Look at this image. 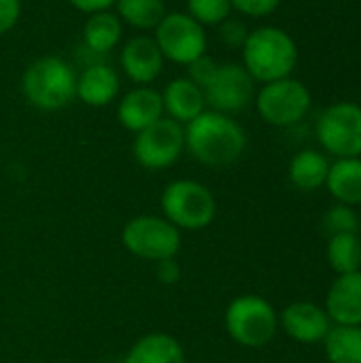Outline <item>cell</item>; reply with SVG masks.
<instances>
[{
	"label": "cell",
	"mask_w": 361,
	"mask_h": 363,
	"mask_svg": "<svg viewBox=\"0 0 361 363\" xmlns=\"http://www.w3.org/2000/svg\"><path fill=\"white\" fill-rule=\"evenodd\" d=\"M121 242L134 257L157 264L177 257L181 251V230L164 217L138 215L123 225Z\"/></svg>",
	"instance_id": "8992f818"
},
{
	"label": "cell",
	"mask_w": 361,
	"mask_h": 363,
	"mask_svg": "<svg viewBox=\"0 0 361 363\" xmlns=\"http://www.w3.org/2000/svg\"><path fill=\"white\" fill-rule=\"evenodd\" d=\"M328 262L330 268L340 277L357 272L361 266V240L357 234H338L330 236L328 242Z\"/></svg>",
	"instance_id": "cb8c5ba5"
},
{
	"label": "cell",
	"mask_w": 361,
	"mask_h": 363,
	"mask_svg": "<svg viewBox=\"0 0 361 363\" xmlns=\"http://www.w3.org/2000/svg\"><path fill=\"white\" fill-rule=\"evenodd\" d=\"M155 43L164 55L181 66H189L194 60L206 53V32L187 13H166L155 28Z\"/></svg>",
	"instance_id": "30bf717a"
},
{
	"label": "cell",
	"mask_w": 361,
	"mask_h": 363,
	"mask_svg": "<svg viewBox=\"0 0 361 363\" xmlns=\"http://www.w3.org/2000/svg\"><path fill=\"white\" fill-rule=\"evenodd\" d=\"M162 117H164L162 91L153 89L151 85H136L134 89L123 94L117 104L119 123L134 134L153 125Z\"/></svg>",
	"instance_id": "7c38bea8"
},
{
	"label": "cell",
	"mask_w": 361,
	"mask_h": 363,
	"mask_svg": "<svg viewBox=\"0 0 361 363\" xmlns=\"http://www.w3.org/2000/svg\"><path fill=\"white\" fill-rule=\"evenodd\" d=\"M247 36H249V30L243 21L228 17L223 23H219V38L230 47H243Z\"/></svg>",
	"instance_id": "f1b7e54d"
},
{
	"label": "cell",
	"mask_w": 361,
	"mask_h": 363,
	"mask_svg": "<svg viewBox=\"0 0 361 363\" xmlns=\"http://www.w3.org/2000/svg\"><path fill=\"white\" fill-rule=\"evenodd\" d=\"M121 70L136 85L153 83L164 68V55L151 36H134L121 47Z\"/></svg>",
	"instance_id": "4fadbf2b"
},
{
	"label": "cell",
	"mask_w": 361,
	"mask_h": 363,
	"mask_svg": "<svg viewBox=\"0 0 361 363\" xmlns=\"http://www.w3.org/2000/svg\"><path fill=\"white\" fill-rule=\"evenodd\" d=\"M185 149L204 166L226 168L245 153L247 134L232 115L206 108L185 125Z\"/></svg>",
	"instance_id": "6da1fadb"
},
{
	"label": "cell",
	"mask_w": 361,
	"mask_h": 363,
	"mask_svg": "<svg viewBox=\"0 0 361 363\" xmlns=\"http://www.w3.org/2000/svg\"><path fill=\"white\" fill-rule=\"evenodd\" d=\"M281 325L285 334L298 342L313 345L328 336L332 330V321L326 308L313 302H294L281 315Z\"/></svg>",
	"instance_id": "5bb4252c"
},
{
	"label": "cell",
	"mask_w": 361,
	"mask_h": 363,
	"mask_svg": "<svg viewBox=\"0 0 361 363\" xmlns=\"http://www.w3.org/2000/svg\"><path fill=\"white\" fill-rule=\"evenodd\" d=\"M162 211L177 230L200 232L215 221L217 200L213 191L191 179H179L162 191Z\"/></svg>",
	"instance_id": "277c9868"
},
{
	"label": "cell",
	"mask_w": 361,
	"mask_h": 363,
	"mask_svg": "<svg viewBox=\"0 0 361 363\" xmlns=\"http://www.w3.org/2000/svg\"><path fill=\"white\" fill-rule=\"evenodd\" d=\"M162 102H164V115H168L181 125H187L189 121H194L198 115L206 111L202 87H198L187 77H179L170 81L162 91Z\"/></svg>",
	"instance_id": "e0dca14e"
},
{
	"label": "cell",
	"mask_w": 361,
	"mask_h": 363,
	"mask_svg": "<svg viewBox=\"0 0 361 363\" xmlns=\"http://www.w3.org/2000/svg\"><path fill=\"white\" fill-rule=\"evenodd\" d=\"M123 34V23L117 13L98 11L87 15L83 23V43L94 53H109L113 51Z\"/></svg>",
	"instance_id": "ffe728a7"
},
{
	"label": "cell",
	"mask_w": 361,
	"mask_h": 363,
	"mask_svg": "<svg viewBox=\"0 0 361 363\" xmlns=\"http://www.w3.org/2000/svg\"><path fill=\"white\" fill-rule=\"evenodd\" d=\"M117 17L138 30H155L166 15L164 0H117Z\"/></svg>",
	"instance_id": "603a6c76"
},
{
	"label": "cell",
	"mask_w": 361,
	"mask_h": 363,
	"mask_svg": "<svg viewBox=\"0 0 361 363\" xmlns=\"http://www.w3.org/2000/svg\"><path fill=\"white\" fill-rule=\"evenodd\" d=\"M326 313L336 325H361V272L340 274L328 291Z\"/></svg>",
	"instance_id": "9a60e30c"
},
{
	"label": "cell",
	"mask_w": 361,
	"mask_h": 363,
	"mask_svg": "<svg viewBox=\"0 0 361 363\" xmlns=\"http://www.w3.org/2000/svg\"><path fill=\"white\" fill-rule=\"evenodd\" d=\"M323 342L330 363H361V325H334Z\"/></svg>",
	"instance_id": "7402d4cb"
},
{
	"label": "cell",
	"mask_w": 361,
	"mask_h": 363,
	"mask_svg": "<svg viewBox=\"0 0 361 363\" xmlns=\"http://www.w3.org/2000/svg\"><path fill=\"white\" fill-rule=\"evenodd\" d=\"M223 321L230 338L249 349L266 347L279 328V317L272 304L253 294L234 298L226 308Z\"/></svg>",
	"instance_id": "5b68a950"
},
{
	"label": "cell",
	"mask_w": 361,
	"mask_h": 363,
	"mask_svg": "<svg viewBox=\"0 0 361 363\" xmlns=\"http://www.w3.org/2000/svg\"><path fill=\"white\" fill-rule=\"evenodd\" d=\"M243 49V66L260 83L291 77L298 64V45L289 32L277 26H262L249 32Z\"/></svg>",
	"instance_id": "7a4b0ae2"
},
{
	"label": "cell",
	"mask_w": 361,
	"mask_h": 363,
	"mask_svg": "<svg viewBox=\"0 0 361 363\" xmlns=\"http://www.w3.org/2000/svg\"><path fill=\"white\" fill-rule=\"evenodd\" d=\"M204 100L209 111H217L223 115L240 113L249 106L255 96V81L245 70L243 64L226 62L217 64L215 74L204 85Z\"/></svg>",
	"instance_id": "8fae6325"
},
{
	"label": "cell",
	"mask_w": 361,
	"mask_h": 363,
	"mask_svg": "<svg viewBox=\"0 0 361 363\" xmlns=\"http://www.w3.org/2000/svg\"><path fill=\"white\" fill-rule=\"evenodd\" d=\"M323 232L328 236H338V234H357L360 232V217L353 211V206L347 204H336L326 211L321 219Z\"/></svg>",
	"instance_id": "484cf974"
},
{
	"label": "cell",
	"mask_w": 361,
	"mask_h": 363,
	"mask_svg": "<svg viewBox=\"0 0 361 363\" xmlns=\"http://www.w3.org/2000/svg\"><path fill=\"white\" fill-rule=\"evenodd\" d=\"M232 13L230 0H187V15L200 26H219Z\"/></svg>",
	"instance_id": "d4e9b609"
},
{
	"label": "cell",
	"mask_w": 361,
	"mask_h": 363,
	"mask_svg": "<svg viewBox=\"0 0 361 363\" xmlns=\"http://www.w3.org/2000/svg\"><path fill=\"white\" fill-rule=\"evenodd\" d=\"M313 98L309 87L291 77L264 83L257 91L255 106L260 117L277 128H289L300 123L311 111Z\"/></svg>",
	"instance_id": "52a82bcc"
},
{
	"label": "cell",
	"mask_w": 361,
	"mask_h": 363,
	"mask_svg": "<svg viewBox=\"0 0 361 363\" xmlns=\"http://www.w3.org/2000/svg\"><path fill=\"white\" fill-rule=\"evenodd\" d=\"M185 151V125L162 117L134 136V160L147 170H166L179 162Z\"/></svg>",
	"instance_id": "ba28073f"
},
{
	"label": "cell",
	"mask_w": 361,
	"mask_h": 363,
	"mask_svg": "<svg viewBox=\"0 0 361 363\" xmlns=\"http://www.w3.org/2000/svg\"><path fill=\"white\" fill-rule=\"evenodd\" d=\"M330 172V162L323 153L315 149H304L291 157L289 179L302 191H313L326 185Z\"/></svg>",
	"instance_id": "44dd1931"
},
{
	"label": "cell",
	"mask_w": 361,
	"mask_h": 363,
	"mask_svg": "<svg viewBox=\"0 0 361 363\" xmlns=\"http://www.w3.org/2000/svg\"><path fill=\"white\" fill-rule=\"evenodd\" d=\"M119 74L113 66L89 64L77 74V98L94 108L106 106L119 96Z\"/></svg>",
	"instance_id": "2e32d148"
},
{
	"label": "cell",
	"mask_w": 361,
	"mask_h": 363,
	"mask_svg": "<svg viewBox=\"0 0 361 363\" xmlns=\"http://www.w3.org/2000/svg\"><path fill=\"white\" fill-rule=\"evenodd\" d=\"M21 94L38 111H60L77 98V72L60 55H43L28 64Z\"/></svg>",
	"instance_id": "3957f363"
},
{
	"label": "cell",
	"mask_w": 361,
	"mask_h": 363,
	"mask_svg": "<svg viewBox=\"0 0 361 363\" xmlns=\"http://www.w3.org/2000/svg\"><path fill=\"white\" fill-rule=\"evenodd\" d=\"M155 274L164 285H177L181 281V266L174 259H164L155 264Z\"/></svg>",
	"instance_id": "4dcf8cb0"
},
{
	"label": "cell",
	"mask_w": 361,
	"mask_h": 363,
	"mask_svg": "<svg viewBox=\"0 0 361 363\" xmlns=\"http://www.w3.org/2000/svg\"><path fill=\"white\" fill-rule=\"evenodd\" d=\"M217 64L219 62H215L211 55H200L198 60H194L189 66H187V79H191L198 87H202L204 89V85L211 81V77L215 74V70H217Z\"/></svg>",
	"instance_id": "4316f807"
},
{
	"label": "cell",
	"mask_w": 361,
	"mask_h": 363,
	"mask_svg": "<svg viewBox=\"0 0 361 363\" xmlns=\"http://www.w3.org/2000/svg\"><path fill=\"white\" fill-rule=\"evenodd\" d=\"M21 17V0H0V36L11 32Z\"/></svg>",
	"instance_id": "f546056e"
},
{
	"label": "cell",
	"mask_w": 361,
	"mask_h": 363,
	"mask_svg": "<svg viewBox=\"0 0 361 363\" xmlns=\"http://www.w3.org/2000/svg\"><path fill=\"white\" fill-rule=\"evenodd\" d=\"M123 363H187L183 345L164 332H153L136 340L126 353Z\"/></svg>",
	"instance_id": "ac0fdd59"
},
{
	"label": "cell",
	"mask_w": 361,
	"mask_h": 363,
	"mask_svg": "<svg viewBox=\"0 0 361 363\" xmlns=\"http://www.w3.org/2000/svg\"><path fill=\"white\" fill-rule=\"evenodd\" d=\"M326 187L338 204H361V157H343L330 164Z\"/></svg>",
	"instance_id": "d6986e66"
},
{
	"label": "cell",
	"mask_w": 361,
	"mask_h": 363,
	"mask_svg": "<svg viewBox=\"0 0 361 363\" xmlns=\"http://www.w3.org/2000/svg\"><path fill=\"white\" fill-rule=\"evenodd\" d=\"M232 11H238L249 17H266L274 13L281 4V0H230Z\"/></svg>",
	"instance_id": "83f0119b"
},
{
	"label": "cell",
	"mask_w": 361,
	"mask_h": 363,
	"mask_svg": "<svg viewBox=\"0 0 361 363\" xmlns=\"http://www.w3.org/2000/svg\"><path fill=\"white\" fill-rule=\"evenodd\" d=\"M68 2H70L77 11L91 15V13H98V11H109L117 0H68Z\"/></svg>",
	"instance_id": "1f68e13d"
},
{
	"label": "cell",
	"mask_w": 361,
	"mask_h": 363,
	"mask_svg": "<svg viewBox=\"0 0 361 363\" xmlns=\"http://www.w3.org/2000/svg\"><path fill=\"white\" fill-rule=\"evenodd\" d=\"M317 138L321 147L343 160L361 157V106L355 102H336L317 119Z\"/></svg>",
	"instance_id": "9c48e42d"
}]
</instances>
